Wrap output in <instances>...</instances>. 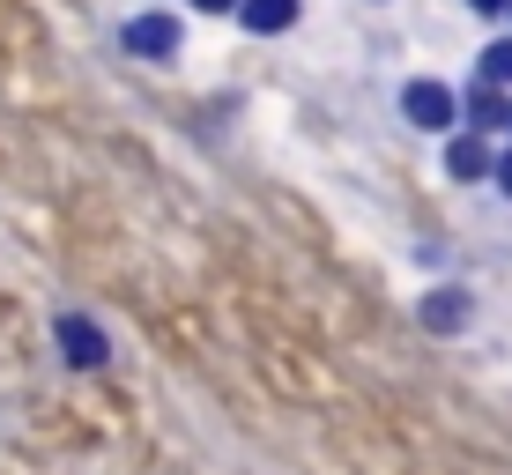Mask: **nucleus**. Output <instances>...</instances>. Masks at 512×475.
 <instances>
[{
	"mask_svg": "<svg viewBox=\"0 0 512 475\" xmlns=\"http://www.w3.org/2000/svg\"><path fill=\"white\" fill-rule=\"evenodd\" d=\"M119 45H127V60H171V52L186 45V30H179V15L149 8V15H134V23L119 30Z\"/></svg>",
	"mask_w": 512,
	"mask_h": 475,
	"instance_id": "nucleus-1",
	"label": "nucleus"
},
{
	"mask_svg": "<svg viewBox=\"0 0 512 475\" xmlns=\"http://www.w3.org/2000/svg\"><path fill=\"white\" fill-rule=\"evenodd\" d=\"M52 342H60V357L75 364V372H97V364L112 357V342H104V327L90 312H60V320H52Z\"/></svg>",
	"mask_w": 512,
	"mask_h": 475,
	"instance_id": "nucleus-2",
	"label": "nucleus"
},
{
	"mask_svg": "<svg viewBox=\"0 0 512 475\" xmlns=\"http://www.w3.org/2000/svg\"><path fill=\"white\" fill-rule=\"evenodd\" d=\"M401 112H409V127L438 134V127H453V112H461V104H453L446 82H409V90H401Z\"/></svg>",
	"mask_w": 512,
	"mask_h": 475,
	"instance_id": "nucleus-3",
	"label": "nucleus"
},
{
	"mask_svg": "<svg viewBox=\"0 0 512 475\" xmlns=\"http://www.w3.org/2000/svg\"><path fill=\"white\" fill-rule=\"evenodd\" d=\"M416 320L431 327V334H461L468 327V290H453V283H438V290H423V305H416Z\"/></svg>",
	"mask_w": 512,
	"mask_h": 475,
	"instance_id": "nucleus-4",
	"label": "nucleus"
},
{
	"mask_svg": "<svg viewBox=\"0 0 512 475\" xmlns=\"http://www.w3.org/2000/svg\"><path fill=\"white\" fill-rule=\"evenodd\" d=\"M490 164H498V149H490L483 134H461V142L446 149V171H453V179H461V186H475V179H490Z\"/></svg>",
	"mask_w": 512,
	"mask_h": 475,
	"instance_id": "nucleus-5",
	"label": "nucleus"
},
{
	"mask_svg": "<svg viewBox=\"0 0 512 475\" xmlns=\"http://www.w3.org/2000/svg\"><path fill=\"white\" fill-rule=\"evenodd\" d=\"M505 119H512L505 90H490V82H475V90H468V134H483V142H490V127H505Z\"/></svg>",
	"mask_w": 512,
	"mask_h": 475,
	"instance_id": "nucleus-6",
	"label": "nucleus"
},
{
	"mask_svg": "<svg viewBox=\"0 0 512 475\" xmlns=\"http://www.w3.org/2000/svg\"><path fill=\"white\" fill-rule=\"evenodd\" d=\"M238 8H245V30H260V38L297 23V0H238Z\"/></svg>",
	"mask_w": 512,
	"mask_h": 475,
	"instance_id": "nucleus-7",
	"label": "nucleus"
},
{
	"mask_svg": "<svg viewBox=\"0 0 512 475\" xmlns=\"http://www.w3.org/2000/svg\"><path fill=\"white\" fill-rule=\"evenodd\" d=\"M475 82H490V90H512V38H498V45L483 52V75H475Z\"/></svg>",
	"mask_w": 512,
	"mask_h": 475,
	"instance_id": "nucleus-8",
	"label": "nucleus"
},
{
	"mask_svg": "<svg viewBox=\"0 0 512 475\" xmlns=\"http://www.w3.org/2000/svg\"><path fill=\"white\" fill-rule=\"evenodd\" d=\"M490 179H498V186L512 193V156H498V164H490Z\"/></svg>",
	"mask_w": 512,
	"mask_h": 475,
	"instance_id": "nucleus-9",
	"label": "nucleus"
},
{
	"mask_svg": "<svg viewBox=\"0 0 512 475\" xmlns=\"http://www.w3.org/2000/svg\"><path fill=\"white\" fill-rule=\"evenodd\" d=\"M193 8H208V15H223V8H238V0H193Z\"/></svg>",
	"mask_w": 512,
	"mask_h": 475,
	"instance_id": "nucleus-10",
	"label": "nucleus"
},
{
	"mask_svg": "<svg viewBox=\"0 0 512 475\" xmlns=\"http://www.w3.org/2000/svg\"><path fill=\"white\" fill-rule=\"evenodd\" d=\"M468 8H483V15H498V8H505V0H468Z\"/></svg>",
	"mask_w": 512,
	"mask_h": 475,
	"instance_id": "nucleus-11",
	"label": "nucleus"
},
{
	"mask_svg": "<svg viewBox=\"0 0 512 475\" xmlns=\"http://www.w3.org/2000/svg\"><path fill=\"white\" fill-rule=\"evenodd\" d=\"M505 8H512V0H505Z\"/></svg>",
	"mask_w": 512,
	"mask_h": 475,
	"instance_id": "nucleus-12",
	"label": "nucleus"
}]
</instances>
